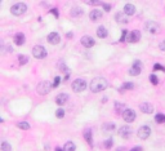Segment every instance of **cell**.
<instances>
[{
	"label": "cell",
	"mask_w": 165,
	"mask_h": 151,
	"mask_svg": "<svg viewBox=\"0 0 165 151\" xmlns=\"http://www.w3.org/2000/svg\"><path fill=\"white\" fill-rule=\"evenodd\" d=\"M115 107H116V111H117V114H123V112L126 110L125 106H124V103H121V102H116Z\"/></svg>",
	"instance_id": "obj_25"
},
{
	"label": "cell",
	"mask_w": 165,
	"mask_h": 151,
	"mask_svg": "<svg viewBox=\"0 0 165 151\" xmlns=\"http://www.w3.org/2000/svg\"><path fill=\"white\" fill-rule=\"evenodd\" d=\"M126 35H128V30H121V38L119 42L120 43H124V40L126 39Z\"/></svg>",
	"instance_id": "obj_35"
},
{
	"label": "cell",
	"mask_w": 165,
	"mask_h": 151,
	"mask_svg": "<svg viewBox=\"0 0 165 151\" xmlns=\"http://www.w3.org/2000/svg\"><path fill=\"white\" fill-rule=\"evenodd\" d=\"M157 70H160V71H164L165 72V67H162L161 65H159V63H156V65H154V71H157Z\"/></svg>",
	"instance_id": "obj_36"
},
{
	"label": "cell",
	"mask_w": 165,
	"mask_h": 151,
	"mask_svg": "<svg viewBox=\"0 0 165 151\" xmlns=\"http://www.w3.org/2000/svg\"><path fill=\"white\" fill-rule=\"evenodd\" d=\"M17 127L19 128V129H23V130H28V129H30V127H31V125L28 124L27 121H19V123H18V124H17Z\"/></svg>",
	"instance_id": "obj_27"
},
{
	"label": "cell",
	"mask_w": 165,
	"mask_h": 151,
	"mask_svg": "<svg viewBox=\"0 0 165 151\" xmlns=\"http://www.w3.org/2000/svg\"><path fill=\"white\" fill-rule=\"evenodd\" d=\"M50 13H53L56 18H58V17H59V14H58V9H56V8H53V9H52V11H50Z\"/></svg>",
	"instance_id": "obj_39"
},
{
	"label": "cell",
	"mask_w": 165,
	"mask_h": 151,
	"mask_svg": "<svg viewBox=\"0 0 165 151\" xmlns=\"http://www.w3.org/2000/svg\"><path fill=\"white\" fill-rule=\"evenodd\" d=\"M63 150L64 151H75L76 150V145H75L74 142H67L66 145H64Z\"/></svg>",
	"instance_id": "obj_24"
},
{
	"label": "cell",
	"mask_w": 165,
	"mask_h": 151,
	"mask_svg": "<svg viewBox=\"0 0 165 151\" xmlns=\"http://www.w3.org/2000/svg\"><path fill=\"white\" fill-rule=\"evenodd\" d=\"M139 110H141L143 114H152L154 112V106L150 102H143V103L139 105Z\"/></svg>",
	"instance_id": "obj_10"
},
{
	"label": "cell",
	"mask_w": 165,
	"mask_h": 151,
	"mask_svg": "<svg viewBox=\"0 0 165 151\" xmlns=\"http://www.w3.org/2000/svg\"><path fill=\"white\" fill-rule=\"evenodd\" d=\"M128 40H129V43H138L139 40H141V32H139L138 30L131 31L130 34H129Z\"/></svg>",
	"instance_id": "obj_14"
},
{
	"label": "cell",
	"mask_w": 165,
	"mask_h": 151,
	"mask_svg": "<svg viewBox=\"0 0 165 151\" xmlns=\"http://www.w3.org/2000/svg\"><path fill=\"white\" fill-rule=\"evenodd\" d=\"M126 14L124 13V12H120V13H117L115 16V18H116V21L119 22V23H126V22H129L128 21V18H126Z\"/></svg>",
	"instance_id": "obj_20"
},
{
	"label": "cell",
	"mask_w": 165,
	"mask_h": 151,
	"mask_svg": "<svg viewBox=\"0 0 165 151\" xmlns=\"http://www.w3.org/2000/svg\"><path fill=\"white\" fill-rule=\"evenodd\" d=\"M116 151H125V147H119Z\"/></svg>",
	"instance_id": "obj_44"
},
{
	"label": "cell",
	"mask_w": 165,
	"mask_h": 151,
	"mask_svg": "<svg viewBox=\"0 0 165 151\" xmlns=\"http://www.w3.org/2000/svg\"><path fill=\"white\" fill-rule=\"evenodd\" d=\"M159 48H160V50H162V52H165V40H162V42L160 43Z\"/></svg>",
	"instance_id": "obj_40"
},
{
	"label": "cell",
	"mask_w": 165,
	"mask_h": 151,
	"mask_svg": "<svg viewBox=\"0 0 165 151\" xmlns=\"http://www.w3.org/2000/svg\"><path fill=\"white\" fill-rule=\"evenodd\" d=\"M130 151H143V148H142V147H139V146H138V147H133Z\"/></svg>",
	"instance_id": "obj_41"
},
{
	"label": "cell",
	"mask_w": 165,
	"mask_h": 151,
	"mask_svg": "<svg viewBox=\"0 0 165 151\" xmlns=\"http://www.w3.org/2000/svg\"><path fill=\"white\" fill-rule=\"evenodd\" d=\"M112 145H113V140H112V138H108L107 141H105V142H103V147L107 148V150H110V148L112 147Z\"/></svg>",
	"instance_id": "obj_30"
},
{
	"label": "cell",
	"mask_w": 165,
	"mask_h": 151,
	"mask_svg": "<svg viewBox=\"0 0 165 151\" xmlns=\"http://www.w3.org/2000/svg\"><path fill=\"white\" fill-rule=\"evenodd\" d=\"M102 16H103V13L101 11H97V9H93L89 13V18H90V21H93V22L99 21V19L102 18Z\"/></svg>",
	"instance_id": "obj_13"
},
{
	"label": "cell",
	"mask_w": 165,
	"mask_h": 151,
	"mask_svg": "<svg viewBox=\"0 0 165 151\" xmlns=\"http://www.w3.org/2000/svg\"><path fill=\"white\" fill-rule=\"evenodd\" d=\"M0 148H1V151H10V150H12L10 143H8L7 141H3L1 145H0Z\"/></svg>",
	"instance_id": "obj_28"
},
{
	"label": "cell",
	"mask_w": 165,
	"mask_h": 151,
	"mask_svg": "<svg viewBox=\"0 0 165 151\" xmlns=\"http://www.w3.org/2000/svg\"><path fill=\"white\" fill-rule=\"evenodd\" d=\"M134 88V84L133 83H130V81H126V83H124L123 84V87L120 88V92H123V91H128V89H133Z\"/></svg>",
	"instance_id": "obj_26"
},
{
	"label": "cell",
	"mask_w": 165,
	"mask_h": 151,
	"mask_svg": "<svg viewBox=\"0 0 165 151\" xmlns=\"http://www.w3.org/2000/svg\"><path fill=\"white\" fill-rule=\"evenodd\" d=\"M80 42H81V44L84 45L85 48H92V47H94V44H95V40L93 39L92 36H88V35L87 36H82Z\"/></svg>",
	"instance_id": "obj_12"
},
{
	"label": "cell",
	"mask_w": 165,
	"mask_h": 151,
	"mask_svg": "<svg viewBox=\"0 0 165 151\" xmlns=\"http://www.w3.org/2000/svg\"><path fill=\"white\" fill-rule=\"evenodd\" d=\"M130 134H131V129H130V127H128V125H123V127L119 129V136H120L121 138L128 140V138H130Z\"/></svg>",
	"instance_id": "obj_9"
},
{
	"label": "cell",
	"mask_w": 165,
	"mask_h": 151,
	"mask_svg": "<svg viewBox=\"0 0 165 151\" xmlns=\"http://www.w3.org/2000/svg\"><path fill=\"white\" fill-rule=\"evenodd\" d=\"M107 35H108V32L105 26H99L97 29V36L99 38V39H105V38H107Z\"/></svg>",
	"instance_id": "obj_18"
},
{
	"label": "cell",
	"mask_w": 165,
	"mask_h": 151,
	"mask_svg": "<svg viewBox=\"0 0 165 151\" xmlns=\"http://www.w3.org/2000/svg\"><path fill=\"white\" fill-rule=\"evenodd\" d=\"M84 138L90 146H93V138H92V130L90 129H87L84 133Z\"/></svg>",
	"instance_id": "obj_22"
},
{
	"label": "cell",
	"mask_w": 165,
	"mask_h": 151,
	"mask_svg": "<svg viewBox=\"0 0 165 151\" xmlns=\"http://www.w3.org/2000/svg\"><path fill=\"white\" fill-rule=\"evenodd\" d=\"M18 61H19V65H26V63L28 62V57H27V56L19 54V56H18Z\"/></svg>",
	"instance_id": "obj_31"
},
{
	"label": "cell",
	"mask_w": 165,
	"mask_h": 151,
	"mask_svg": "<svg viewBox=\"0 0 165 151\" xmlns=\"http://www.w3.org/2000/svg\"><path fill=\"white\" fill-rule=\"evenodd\" d=\"M71 88H72L74 92L80 93V92H82V91L87 89V81H85L84 79H75V80L72 81V84H71Z\"/></svg>",
	"instance_id": "obj_2"
},
{
	"label": "cell",
	"mask_w": 165,
	"mask_h": 151,
	"mask_svg": "<svg viewBox=\"0 0 165 151\" xmlns=\"http://www.w3.org/2000/svg\"><path fill=\"white\" fill-rule=\"evenodd\" d=\"M32 56L38 60H43V58L46 57V49L43 45H35L32 48Z\"/></svg>",
	"instance_id": "obj_5"
},
{
	"label": "cell",
	"mask_w": 165,
	"mask_h": 151,
	"mask_svg": "<svg viewBox=\"0 0 165 151\" xmlns=\"http://www.w3.org/2000/svg\"><path fill=\"white\" fill-rule=\"evenodd\" d=\"M54 151H64V150H62L61 147H56V150H54Z\"/></svg>",
	"instance_id": "obj_45"
},
{
	"label": "cell",
	"mask_w": 165,
	"mask_h": 151,
	"mask_svg": "<svg viewBox=\"0 0 165 151\" xmlns=\"http://www.w3.org/2000/svg\"><path fill=\"white\" fill-rule=\"evenodd\" d=\"M59 83H61V78H59V76H56V78H54V83H53V88L58 87Z\"/></svg>",
	"instance_id": "obj_37"
},
{
	"label": "cell",
	"mask_w": 165,
	"mask_h": 151,
	"mask_svg": "<svg viewBox=\"0 0 165 151\" xmlns=\"http://www.w3.org/2000/svg\"><path fill=\"white\" fill-rule=\"evenodd\" d=\"M102 7H103V9H105L106 12H110V11H111V5H110V4L103 3V4H102Z\"/></svg>",
	"instance_id": "obj_38"
},
{
	"label": "cell",
	"mask_w": 165,
	"mask_h": 151,
	"mask_svg": "<svg viewBox=\"0 0 165 151\" xmlns=\"http://www.w3.org/2000/svg\"><path fill=\"white\" fill-rule=\"evenodd\" d=\"M123 12L126 14V16H133V14L135 13V7H134L133 4H126V5L124 7Z\"/></svg>",
	"instance_id": "obj_17"
},
{
	"label": "cell",
	"mask_w": 165,
	"mask_h": 151,
	"mask_svg": "<svg viewBox=\"0 0 165 151\" xmlns=\"http://www.w3.org/2000/svg\"><path fill=\"white\" fill-rule=\"evenodd\" d=\"M133 65H135V66H141V61H139V60H135V61H134Z\"/></svg>",
	"instance_id": "obj_42"
},
{
	"label": "cell",
	"mask_w": 165,
	"mask_h": 151,
	"mask_svg": "<svg viewBox=\"0 0 165 151\" xmlns=\"http://www.w3.org/2000/svg\"><path fill=\"white\" fill-rule=\"evenodd\" d=\"M66 36H67V38H72V36H74V34H72V32H67Z\"/></svg>",
	"instance_id": "obj_43"
},
{
	"label": "cell",
	"mask_w": 165,
	"mask_h": 151,
	"mask_svg": "<svg viewBox=\"0 0 165 151\" xmlns=\"http://www.w3.org/2000/svg\"><path fill=\"white\" fill-rule=\"evenodd\" d=\"M52 83L50 81H41L40 84L38 85V88H36V91H38V93L40 94V96H45V94H48L49 92H50L52 89Z\"/></svg>",
	"instance_id": "obj_4"
},
{
	"label": "cell",
	"mask_w": 165,
	"mask_h": 151,
	"mask_svg": "<svg viewBox=\"0 0 165 151\" xmlns=\"http://www.w3.org/2000/svg\"><path fill=\"white\" fill-rule=\"evenodd\" d=\"M14 44L15 45H18V47H21V45H23L25 44V42H26V38H25V35L22 34V32H18V34H15L14 35Z\"/></svg>",
	"instance_id": "obj_15"
},
{
	"label": "cell",
	"mask_w": 165,
	"mask_h": 151,
	"mask_svg": "<svg viewBox=\"0 0 165 151\" xmlns=\"http://www.w3.org/2000/svg\"><path fill=\"white\" fill-rule=\"evenodd\" d=\"M85 4H88V5H94V7H98V5H102V1L101 0H82Z\"/></svg>",
	"instance_id": "obj_23"
},
{
	"label": "cell",
	"mask_w": 165,
	"mask_h": 151,
	"mask_svg": "<svg viewBox=\"0 0 165 151\" xmlns=\"http://www.w3.org/2000/svg\"><path fill=\"white\" fill-rule=\"evenodd\" d=\"M155 120H156L157 123H165V115L164 114H156Z\"/></svg>",
	"instance_id": "obj_32"
},
{
	"label": "cell",
	"mask_w": 165,
	"mask_h": 151,
	"mask_svg": "<svg viewBox=\"0 0 165 151\" xmlns=\"http://www.w3.org/2000/svg\"><path fill=\"white\" fill-rule=\"evenodd\" d=\"M137 134H138V137L141 138V140H147V138L150 137V134H151V129H150L148 125H142L138 129Z\"/></svg>",
	"instance_id": "obj_7"
},
{
	"label": "cell",
	"mask_w": 165,
	"mask_h": 151,
	"mask_svg": "<svg viewBox=\"0 0 165 151\" xmlns=\"http://www.w3.org/2000/svg\"><path fill=\"white\" fill-rule=\"evenodd\" d=\"M150 81H151L152 85H157V84H159V79H157V76L154 75V74L150 75Z\"/></svg>",
	"instance_id": "obj_33"
},
{
	"label": "cell",
	"mask_w": 165,
	"mask_h": 151,
	"mask_svg": "<svg viewBox=\"0 0 165 151\" xmlns=\"http://www.w3.org/2000/svg\"><path fill=\"white\" fill-rule=\"evenodd\" d=\"M56 116L58 117V119H62V117L64 116V110L63 109H58L56 111Z\"/></svg>",
	"instance_id": "obj_34"
},
{
	"label": "cell",
	"mask_w": 165,
	"mask_h": 151,
	"mask_svg": "<svg viewBox=\"0 0 165 151\" xmlns=\"http://www.w3.org/2000/svg\"><path fill=\"white\" fill-rule=\"evenodd\" d=\"M115 129V123H106L103 125V130H107V132H111V130Z\"/></svg>",
	"instance_id": "obj_29"
},
{
	"label": "cell",
	"mask_w": 165,
	"mask_h": 151,
	"mask_svg": "<svg viewBox=\"0 0 165 151\" xmlns=\"http://www.w3.org/2000/svg\"><path fill=\"white\" fill-rule=\"evenodd\" d=\"M67 99H68V96H67L66 93H59L58 96L56 97V103L58 105V106H63L67 102Z\"/></svg>",
	"instance_id": "obj_16"
},
{
	"label": "cell",
	"mask_w": 165,
	"mask_h": 151,
	"mask_svg": "<svg viewBox=\"0 0 165 151\" xmlns=\"http://www.w3.org/2000/svg\"><path fill=\"white\" fill-rule=\"evenodd\" d=\"M129 74H130L131 76H138L139 74H141V66L133 65V66H131V68L129 70Z\"/></svg>",
	"instance_id": "obj_21"
},
{
	"label": "cell",
	"mask_w": 165,
	"mask_h": 151,
	"mask_svg": "<svg viewBox=\"0 0 165 151\" xmlns=\"http://www.w3.org/2000/svg\"><path fill=\"white\" fill-rule=\"evenodd\" d=\"M82 14H84V11L81 8H79V7H74L71 9V12H70V16L71 17H80Z\"/></svg>",
	"instance_id": "obj_19"
},
{
	"label": "cell",
	"mask_w": 165,
	"mask_h": 151,
	"mask_svg": "<svg viewBox=\"0 0 165 151\" xmlns=\"http://www.w3.org/2000/svg\"><path fill=\"white\" fill-rule=\"evenodd\" d=\"M144 30L148 31L150 34H157L160 31V26L155 21H147L144 23Z\"/></svg>",
	"instance_id": "obj_6"
},
{
	"label": "cell",
	"mask_w": 165,
	"mask_h": 151,
	"mask_svg": "<svg viewBox=\"0 0 165 151\" xmlns=\"http://www.w3.org/2000/svg\"><path fill=\"white\" fill-rule=\"evenodd\" d=\"M107 87H108L107 80L105 78H102V76H98V78L93 79L92 83H90V91L93 93H99V92L105 91Z\"/></svg>",
	"instance_id": "obj_1"
},
{
	"label": "cell",
	"mask_w": 165,
	"mask_h": 151,
	"mask_svg": "<svg viewBox=\"0 0 165 151\" xmlns=\"http://www.w3.org/2000/svg\"><path fill=\"white\" fill-rule=\"evenodd\" d=\"M46 40H48L49 44L57 45L61 42V36H59V34H57V32H50V34L48 35V38H46Z\"/></svg>",
	"instance_id": "obj_11"
},
{
	"label": "cell",
	"mask_w": 165,
	"mask_h": 151,
	"mask_svg": "<svg viewBox=\"0 0 165 151\" xmlns=\"http://www.w3.org/2000/svg\"><path fill=\"white\" fill-rule=\"evenodd\" d=\"M26 11H27V5L25 3H17L10 8V13L13 16H22L26 13Z\"/></svg>",
	"instance_id": "obj_3"
},
{
	"label": "cell",
	"mask_w": 165,
	"mask_h": 151,
	"mask_svg": "<svg viewBox=\"0 0 165 151\" xmlns=\"http://www.w3.org/2000/svg\"><path fill=\"white\" fill-rule=\"evenodd\" d=\"M135 117H137L135 111H134V110H131V109H126L125 111L123 112V119L125 120L126 123L134 121V120H135Z\"/></svg>",
	"instance_id": "obj_8"
}]
</instances>
